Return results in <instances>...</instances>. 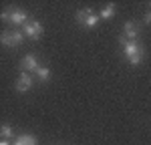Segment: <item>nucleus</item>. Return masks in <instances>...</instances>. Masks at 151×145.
<instances>
[{
  "mask_svg": "<svg viewBox=\"0 0 151 145\" xmlns=\"http://www.w3.org/2000/svg\"><path fill=\"white\" fill-rule=\"evenodd\" d=\"M14 145H36V137L35 135H20L14 141Z\"/></svg>",
  "mask_w": 151,
  "mask_h": 145,
  "instance_id": "obj_9",
  "label": "nucleus"
},
{
  "mask_svg": "<svg viewBox=\"0 0 151 145\" xmlns=\"http://www.w3.org/2000/svg\"><path fill=\"white\" fill-rule=\"evenodd\" d=\"M121 48H123V55L127 57V60L131 65H139L143 60V47L137 40H125L121 36Z\"/></svg>",
  "mask_w": 151,
  "mask_h": 145,
  "instance_id": "obj_1",
  "label": "nucleus"
},
{
  "mask_svg": "<svg viewBox=\"0 0 151 145\" xmlns=\"http://www.w3.org/2000/svg\"><path fill=\"white\" fill-rule=\"evenodd\" d=\"M0 145H10V141H4V139H2V141H0Z\"/></svg>",
  "mask_w": 151,
  "mask_h": 145,
  "instance_id": "obj_14",
  "label": "nucleus"
},
{
  "mask_svg": "<svg viewBox=\"0 0 151 145\" xmlns=\"http://www.w3.org/2000/svg\"><path fill=\"white\" fill-rule=\"evenodd\" d=\"M2 20L4 22H12V24H26L28 16L20 8H6V10H2Z\"/></svg>",
  "mask_w": 151,
  "mask_h": 145,
  "instance_id": "obj_2",
  "label": "nucleus"
},
{
  "mask_svg": "<svg viewBox=\"0 0 151 145\" xmlns=\"http://www.w3.org/2000/svg\"><path fill=\"white\" fill-rule=\"evenodd\" d=\"M20 69L22 72H32L38 69V65H36V57L35 55H26L22 60H20Z\"/></svg>",
  "mask_w": 151,
  "mask_h": 145,
  "instance_id": "obj_7",
  "label": "nucleus"
},
{
  "mask_svg": "<svg viewBox=\"0 0 151 145\" xmlns=\"http://www.w3.org/2000/svg\"><path fill=\"white\" fill-rule=\"evenodd\" d=\"M113 14H115V4H109V6H105L103 10H101L99 18H111Z\"/></svg>",
  "mask_w": 151,
  "mask_h": 145,
  "instance_id": "obj_10",
  "label": "nucleus"
},
{
  "mask_svg": "<svg viewBox=\"0 0 151 145\" xmlns=\"http://www.w3.org/2000/svg\"><path fill=\"white\" fill-rule=\"evenodd\" d=\"M24 34L30 36V38H38V36L42 34V24L38 22V20H26V24H24Z\"/></svg>",
  "mask_w": 151,
  "mask_h": 145,
  "instance_id": "obj_5",
  "label": "nucleus"
},
{
  "mask_svg": "<svg viewBox=\"0 0 151 145\" xmlns=\"http://www.w3.org/2000/svg\"><path fill=\"white\" fill-rule=\"evenodd\" d=\"M36 77H38V81H48L50 71H48L47 67H38V69H36Z\"/></svg>",
  "mask_w": 151,
  "mask_h": 145,
  "instance_id": "obj_11",
  "label": "nucleus"
},
{
  "mask_svg": "<svg viewBox=\"0 0 151 145\" xmlns=\"http://www.w3.org/2000/svg\"><path fill=\"white\" fill-rule=\"evenodd\" d=\"M30 87H32L30 75H28V72H22V75L18 77V81H16V91H18V93H26Z\"/></svg>",
  "mask_w": 151,
  "mask_h": 145,
  "instance_id": "obj_6",
  "label": "nucleus"
},
{
  "mask_svg": "<svg viewBox=\"0 0 151 145\" xmlns=\"http://www.w3.org/2000/svg\"><path fill=\"white\" fill-rule=\"evenodd\" d=\"M22 32H18V30H4L2 34H0V42L4 45V47H20L22 45Z\"/></svg>",
  "mask_w": 151,
  "mask_h": 145,
  "instance_id": "obj_3",
  "label": "nucleus"
},
{
  "mask_svg": "<svg viewBox=\"0 0 151 145\" xmlns=\"http://www.w3.org/2000/svg\"><path fill=\"white\" fill-rule=\"evenodd\" d=\"M77 22L83 24L85 28H95L97 22H99V16L93 10H89V8H83V10L77 12Z\"/></svg>",
  "mask_w": 151,
  "mask_h": 145,
  "instance_id": "obj_4",
  "label": "nucleus"
},
{
  "mask_svg": "<svg viewBox=\"0 0 151 145\" xmlns=\"http://www.w3.org/2000/svg\"><path fill=\"white\" fill-rule=\"evenodd\" d=\"M123 38H125V40H135V38H137V26H135V22H125Z\"/></svg>",
  "mask_w": 151,
  "mask_h": 145,
  "instance_id": "obj_8",
  "label": "nucleus"
},
{
  "mask_svg": "<svg viewBox=\"0 0 151 145\" xmlns=\"http://www.w3.org/2000/svg\"><path fill=\"white\" fill-rule=\"evenodd\" d=\"M145 24H151V12L145 14Z\"/></svg>",
  "mask_w": 151,
  "mask_h": 145,
  "instance_id": "obj_13",
  "label": "nucleus"
},
{
  "mask_svg": "<svg viewBox=\"0 0 151 145\" xmlns=\"http://www.w3.org/2000/svg\"><path fill=\"white\" fill-rule=\"evenodd\" d=\"M0 137H2L4 141H10V137H12V127H8V125H2V127H0Z\"/></svg>",
  "mask_w": 151,
  "mask_h": 145,
  "instance_id": "obj_12",
  "label": "nucleus"
}]
</instances>
